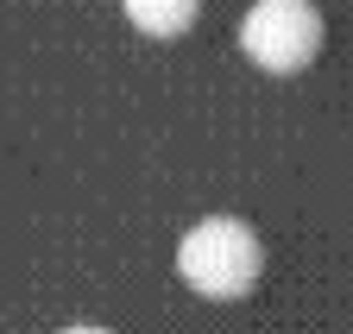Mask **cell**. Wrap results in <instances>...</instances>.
I'll list each match as a JSON object with an SVG mask.
<instances>
[{
  "mask_svg": "<svg viewBox=\"0 0 353 334\" xmlns=\"http://www.w3.org/2000/svg\"><path fill=\"white\" fill-rule=\"evenodd\" d=\"M176 271H183V284L196 290V297L208 303H234L246 297V290L259 284L265 271V246L246 221L234 215H208L183 233V246H176Z\"/></svg>",
  "mask_w": 353,
  "mask_h": 334,
  "instance_id": "1",
  "label": "cell"
},
{
  "mask_svg": "<svg viewBox=\"0 0 353 334\" xmlns=\"http://www.w3.org/2000/svg\"><path fill=\"white\" fill-rule=\"evenodd\" d=\"M240 51L272 76H296L322 51V13L309 0H252L240 19Z\"/></svg>",
  "mask_w": 353,
  "mask_h": 334,
  "instance_id": "2",
  "label": "cell"
},
{
  "mask_svg": "<svg viewBox=\"0 0 353 334\" xmlns=\"http://www.w3.org/2000/svg\"><path fill=\"white\" fill-rule=\"evenodd\" d=\"M202 13V0H126V19L145 38H183Z\"/></svg>",
  "mask_w": 353,
  "mask_h": 334,
  "instance_id": "3",
  "label": "cell"
}]
</instances>
